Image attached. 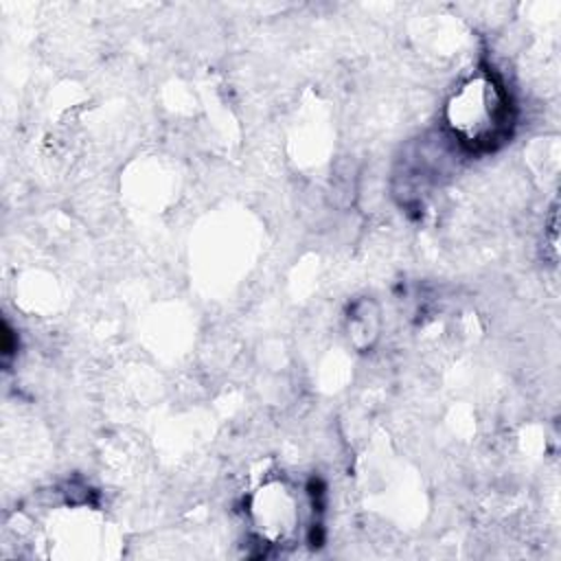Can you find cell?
<instances>
[{
	"label": "cell",
	"mask_w": 561,
	"mask_h": 561,
	"mask_svg": "<svg viewBox=\"0 0 561 561\" xmlns=\"http://www.w3.org/2000/svg\"><path fill=\"white\" fill-rule=\"evenodd\" d=\"M447 125L471 149H489L500 142L511 125V101L504 85L486 72L471 77L451 96Z\"/></svg>",
	"instance_id": "6da1fadb"
}]
</instances>
